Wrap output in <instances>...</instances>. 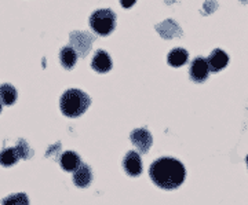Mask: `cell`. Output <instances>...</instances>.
<instances>
[{
    "label": "cell",
    "instance_id": "1",
    "mask_svg": "<svg viewBox=\"0 0 248 205\" xmlns=\"http://www.w3.org/2000/svg\"><path fill=\"white\" fill-rule=\"evenodd\" d=\"M149 175L156 186L166 190H172L179 188L184 183L186 171L181 161L163 157L152 164Z\"/></svg>",
    "mask_w": 248,
    "mask_h": 205
},
{
    "label": "cell",
    "instance_id": "2",
    "mask_svg": "<svg viewBox=\"0 0 248 205\" xmlns=\"http://www.w3.org/2000/svg\"><path fill=\"white\" fill-rule=\"evenodd\" d=\"M90 103L91 99L89 95L76 88L68 89L66 92H63L60 101L61 112L66 117H79L89 109Z\"/></svg>",
    "mask_w": 248,
    "mask_h": 205
},
{
    "label": "cell",
    "instance_id": "3",
    "mask_svg": "<svg viewBox=\"0 0 248 205\" xmlns=\"http://www.w3.org/2000/svg\"><path fill=\"white\" fill-rule=\"evenodd\" d=\"M90 27L99 36H108L116 27V14L109 9L97 10L90 17Z\"/></svg>",
    "mask_w": 248,
    "mask_h": 205
},
{
    "label": "cell",
    "instance_id": "4",
    "mask_svg": "<svg viewBox=\"0 0 248 205\" xmlns=\"http://www.w3.org/2000/svg\"><path fill=\"white\" fill-rule=\"evenodd\" d=\"M31 154L32 153L28 147L27 142L21 139L18 142L17 147H9L0 153V164L3 167H10V165H14L19 159H27Z\"/></svg>",
    "mask_w": 248,
    "mask_h": 205
},
{
    "label": "cell",
    "instance_id": "5",
    "mask_svg": "<svg viewBox=\"0 0 248 205\" xmlns=\"http://www.w3.org/2000/svg\"><path fill=\"white\" fill-rule=\"evenodd\" d=\"M208 73H210V66L205 58H195L193 62L190 65V69H189V74H190V79L196 83H203L207 80L208 77Z\"/></svg>",
    "mask_w": 248,
    "mask_h": 205
},
{
    "label": "cell",
    "instance_id": "6",
    "mask_svg": "<svg viewBox=\"0 0 248 205\" xmlns=\"http://www.w3.org/2000/svg\"><path fill=\"white\" fill-rule=\"evenodd\" d=\"M130 139L133 145L140 150L141 153H146L149 150V147L152 146V135L148 130L145 128H138V130H134L131 135H130Z\"/></svg>",
    "mask_w": 248,
    "mask_h": 205
},
{
    "label": "cell",
    "instance_id": "7",
    "mask_svg": "<svg viewBox=\"0 0 248 205\" xmlns=\"http://www.w3.org/2000/svg\"><path fill=\"white\" fill-rule=\"evenodd\" d=\"M123 167L130 176H138L142 172L141 157L137 152H128L124 157Z\"/></svg>",
    "mask_w": 248,
    "mask_h": 205
},
{
    "label": "cell",
    "instance_id": "8",
    "mask_svg": "<svg viewBox=\"0 0 248 205\" xmlns=\"http://www.w3.org/2000/svg\"><path fill=\"white\" fill-rule=\"evenodd\" d=\"M91 66L98 73H107L112 69V59H110V57L107 51L98 50L94 55V58H93Z\"/></svg>",
    "mask_w": 248,
    "mask_h": 205
},
{
    "label": "cell",
    "instance_id": "9",
    "mask_svg": "<svg viewBox=\"0 0 248 205\" xmlns=\"http://www.w3.org/2000/svg\"><path fill=\"white\" fill-rule=\"evenodd\" d=\"M207 62H208V66H210V71L219 72L222 71L223 68H226V65L229 62V57H228V54L225 53V51L217 48V50H214L213 53H211V55L208 57Z\"/></svg>",
    "mask_w": 248,
    "mask_h": 205
},
{
    "label": "cell",
    "instance_id": "10",
    "mask_svg": "<svg viewBox=\"0 0 248 205\" xmlns=\"http://www.w3.org/2000/svg\"><path fill=\"white\" fill-rule=\"evenodd\" d=\"M91 179H93V174L89 165L86 164H81L73 174V182L78 188H89Z\"/></svg>",
    "mask_w": 248,
    "mask_h": 205
},
{
    "label": "cell",
    "instance_id": "11",
    "mask_svg": "<svg viewBox=\"0 0 248 205\" xmlns=\"http://www.w3.org/2000/svg\"><path fill=\"white\" fill-rule=\"evenodd\" d=\"M60 164H61V167L65 171H76L79 168L80 165H81V162H80V157L76 154V153L73 152H65L61 156V160H60Z\"/></svg>",
    "mask_w": 248,
    "mask_h": 205
},
{
    "label": "cell",
    "instance_id": "12",
    "mask_svg": "<svg viewBox=\"0 0 248 205\" xmlns=\"http://www.w3.org/2000/svg\"><path fill=\"white\" fill-rule=\"evenodd\" d=\"M60 59H61V65L65 69H72L76 65L78 54L72 47H63L60 53Z\"/></svg>",
    "mask_w": 248,
    "mask_h": 205
},
{
    "label": "cell",
    "instance_id": "13",
    "mask_svg": "<svg viewBox=\"0 0 248 205\" xmlns=\"http://www.w3.org/2000/svg\"><path fill=\"white\" fill-rule=\"evenodd\" d=\"M17 89L14 88L11 84H3L0 87V102L3 105H13L17 101Z\"/></svg>",
    "mask_w": 248,
    "mask_h": 205
},
{
    "label": "cell",
    "instance_id": "14",
    "mask_svg": "<svg viewBox=\"0 0 248 205\" xmlns=\"http://www.w3.org/2000/svg\"><path fill=\"white\" fill-rule=\"evenodd\" d=\"M189 54L184 48H174L171 50V53L169 54V63L174 68H179L182 65H185L187 62Z\"/></svg>",
    "mask_w": 248,
    "mask_h": 205
},
{
    "label": "cell",
    "instance_id": "15",
    "mask_svg": "<svg viewBox=\"0 0 248 205\" xmlns=\"http://www.w3.org/2000/svg\"><path fill=\"white\" fill-rule=\"evenodd\" d=\"M1 205H29V200H28L27 194L24 193H16V194H11V196L6 197Z\"/></svg>",
    "mask_w": 248,
    "mask_h": 205
},
{
    "label": "cell",
    "instance_id": "16",
    "mask_svg": "<svg viewBox=\"0 0 248 205\" xmlns=\"http://www.w3.org/2000/svg\"><path fill=\"white\" fill-rule=\"evenodd\" d=\"M135 1H137V0H120V3H122V6H123L124 9L133 7L134 4H135Z\"/></svg>",
    "mask_w": 248,
    "mask_h": 205
},
{
    "label": "cell",
    "instance_id": "17",
    "mask_svg": "<svg viewBox=\"0 0 248 205\" xmlns=\"http://www.w3.org/2000/svg\"><path fill=\"white\" fill-rule=\"evenodd\" d=\"M0 110H1V102H0Z\"/></svg>",
    "mask_w": 248,
    "mask_h": 205
},
{
    "label": "cell",
    "instance_id": "18",
    "mask_svg": "<svg viewBox=\"0 0 248 205\" xmlns=\"http://www.w3.org/2000/svg\"><path fill=\"white\" fill-rule=\"evenodd\" d=\"M247 164H248V156H247Z\"/></svg>",
    "mask_w": 248,
    "mask_h": 205
}]
</instances>
